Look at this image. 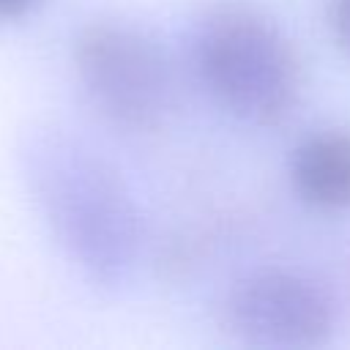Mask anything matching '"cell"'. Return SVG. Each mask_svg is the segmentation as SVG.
Returning <instances> with one entry per match:
<instances>
[{
  "instance_id": "cell-1",
  "label": "cell",
  "mask_w": 350,
  "mask_h": 350,
  "mask_svg": "<svg viewBox=\"0 0 350 350\" xmlns=\"http://www.w3.org/2000/svg\"><path fill=\"white\" fill-rule=\"evenodd\" d=\"M27 191L68 262L98 290L129 284L139 260V213L123 175L85 139L33 129L19 145Z\"/></svg>"
},
{
  "instance_id": "cell-2",
  "label": "cell",
  "mask_w": 350,
  "mask_h": 350,
  "mask_svg": "<svg viewBox=\"0 0 350 350\" xmlns=\"http://www.w3.org/2000/svg\"><path fill=\"white\" fill-rule=\"evenodd\" d=\"M191 63L219 107L252 126L284 123L304 96V60L287 30L246 0H219L191 25Z\"/></svg>"
},
{
  "instance_id": "cell-3",
  "label": "cell",
  "mask_w": 350,
  "mask_h": 350,
  "mask_svg": "<svg viewBox=\"0 0 350 350\" xmlns=\"http://www.w3.org/2000/svg\"><path fill=\"white\" fill-rule=\"evenodd\" d=\"M71 63L93 109L118 131L153 134L175 107V82L164 49L123 19H93L71 44Z\"/></svg>"
},
{
  "instance_id": "cell-4",
  "label": "cell",
  "mask_w": 350,
  "mask_h": 350,
  "mask_svg": "<svg viewBox=\"0 0 350 350\" xmlns=\"http://www.w3.org/2000/svg\"><path fill=\"white\" fill-rule=\"evenodd\" d=\"M221 320L246 347L306 350L328 342L336 314L328 293L306 273L260 268L230 287Z\"/></svg>"
},
{
  "instance_id": "cell-5",
  "label": "cell",
  "mask_w": 350,
  "mask_h": 350,
  "mask_svg": "<svg viewBox=\"0 0 350 350\" xmlns=\"http://www.w3.org/2000/svg\"><path fill=\"white\" fill-rule=\"evenodd\" d=\"M290 183L314 211H350V129L331 126L304 137L290 159Z\"/></svg>"
},
{
  "instance_id": "cell-6",
  "label": "cell",
  "mask_w": 350,
  "mask_h": 350,
  "mask_svg": "<svg viewBox=\"0 0 350 350\" xmlns=\"http://www.w3.org/2000/svg\"><path fill=\"white\" fill-rule=\"evenodd\" d=\"M328 25L336 44L350 55V0H328Z\"/></svg>"
},
{
  "instance_id": "cell-7",
  "label": "cell",
  "mask_w": 350,
  "mask_h": 350,
  "mask_svg": "<svg viewBox=\"0 0 350 350\" xmlns=\"http://www.w3.org/2000/svg\"><path fill=\"white\" fill-rule=\"evenodd\" d=\"M41 0H0V22H14L27 16Z\"/></svg>"
}]
</instances>
